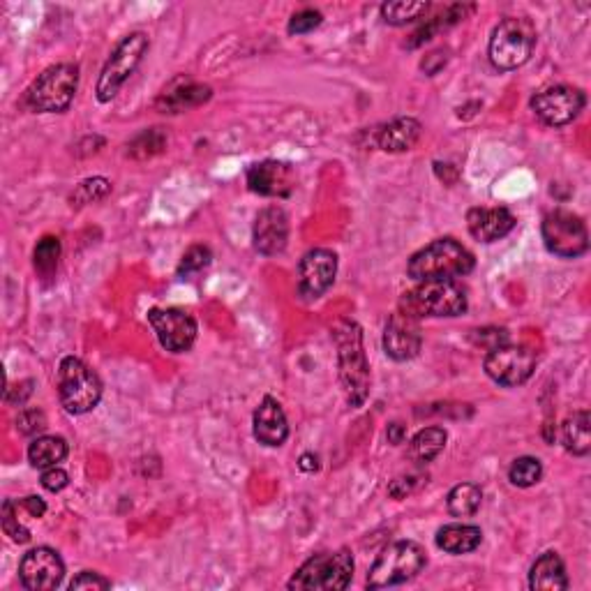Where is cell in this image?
Masks as SVG:
<instances>
[{
  "label": "cell",
  "mask_w": 591,
  "mask_h": 591,
  "mask_svg": "<svg viewBox=\"0 0 591 591\" xmlns=\"http://www.w3.org/2000/svg\"><path fill=\"white\" fill-rule=\"evenodd\" d=\"M17 428L24 435H35V432H42L47 428V418H44L40 409H26L17 418Z\"/></svg>",
  "instance_id": "cell-37"
},
{
  "label": "cell",
  "mask_w": 591,
  "mask_h": 591,
  "mask_svg": "<svg viewBox=\"0 0 591 591\" xmlns=\"http://www.w3.org/2000/svg\"><path fill=\"white\" fill-rule=\"evenodd\" d=\"M67 458V444L63 437H37L28 446V462L35 469L58 467V462Z\"/></svg>",
  "instance_id": "cell-27"
},
{
  "label": "cell",
  "mask_w": 591,
  "mask_h": 591,
  "mask_svg": "<svg viewBox=\"0 0 591 591\" xmlns=\"http://www.w3.org/2000/svg\"><path fill=\"white\" fill-rule=\"evenodd\" d=\"M515 215L508 208H471L467 229L478 243H495L515 229Z\"/></svg>",
  "instance_id": "cell-19"
},
{
  "label": "cell",
  "mask_w": 591,
  "mask_h": 591,
  "mask_svg": "<svg viewBox=\"0 0 591 591\" xmlns=\"http://www.w3.org/2000/svg\"><path fill=\"white\" fill-rule=\"evenodd\" d=\"M248 185L261 197H287L294 190V171L289 164L266 160L248 169Z\"/></svg>",
  "instance_id": "cell-18"
},
{
  "label": "cell",
  "mask_w": 591,
  "mask_h": 591,
  "mask_svg": "<svg viewBox=\"0 0 591 591\" xmlns=\"http://www.w3.org/2000/svg\"><path fill=\"white\" fill-rule=\"evenodd\" d=\"M386 437H388V444H393V446L405 444V439H407V428H405V425H402V423H391V425H388Z\"/></svg>",
  "instance_id": "cell-43"
},
{
  "label": "cell",
  "mask_w": 591,
  "mask_h": 591,
  "mask_svg": "<svg viewBox=\"0 0 591 591\" xmlns=\"http://www.w3.org/2000/svg\"><path fill=\"white\" fill-rule=\"evenodd\" d=\"M538 356L534 349L522 347V344H501V347H495L488 351L485 356L483 368L488 372V377L492 381H497L499 386L513 388V386H522L525 381H529L531 374L536 370Z\"/></svg>",
  "instance_id": "cell-11"
},
{
  "label": "cell",
  "mask_w": 591,
  "mask_h": 591,
  "mask_svg": "<svg viewBox=\"0 0 591 591\" xmlns=\"http://www.w3.org/2000/svg\"><path fill=\"white\" fill-rule=\"evenodd\" d=\"M19 504H21V508H24V511L31 513L33 518H42V515L47 513V504H44L40 497H26V499H21Z\"/></svg>",
  "instance_id": "cell-42"
},
{
  "label": "cell",
  "mask_w": 591,
  "mask_h": 591,
  "mask_svg": "<svg viewBox=\"0 0 591 591\" xmlns=\"http://www.w3.org/2000/svg\"><path fill=\"white\" fill-rule=\"evenodd\" d=\"M321 21H324V17H321V12H317V10H301V12H296L294 17H291L287 31L291 35L312 33L314 28L321 26Z\"/></svg>",
  "instance_id": "cell-36"
},
{
  "label": "cell",
  "mask_w": 591,
  "mask_h": 591,
  "mask_svg": "<svg viewBox=\"0 0 591 591\" xmlns=\"http://www.w3.org/2000/svg\"><path fill=\"white\" fill-rule=\"evenodd\" d=\"M19 578L21 585L31 591L56 589L65 578V564L56 550L35 548L21 559Z\"/></svg>",
  "instance_id": "cell-15"
},
{
  "label": "cell",
  "mask_w": 591,
  "mask_h": 591,
  "mask_svg": "<svg viewBox=\"0 0 591 591\" xmlns=\"http://www.w3.org/2000/svg\"><path fill=\"white\" fill-rule=\"evenodd\" d=\"M448 435L444 428H425L418 432V435L411 439L409 444V458L416 462V465H428L439 453L446 448Z\"/></svg>",
  "instance_id": "cell-26"
},
{
  "label": "cell",
  "mask_w": 591,
  "mask_h": 591,
  "mask_svg": "<svg viewBox=\"0 0 591 591\" xmlns=\"http://www.w3.org/2000/svg\"><path fill=\"white\" fill-rule=\"evenodd\" d=\"M476 259L455 238H437L418 250L407 264V275L414 282L460 280L474 271Z\"/></svg>",
  "instance_id": "cell-2"
},
{
  "label": "cell",
  "mask_w": 591,
  "mask_h": 591,
  "mask_svg": "<svg viewBox=\"0 0 591 591\" xmlns=\"http://www.w3.org/2000/svg\"><path fill=\"white\" fill-rule=\"evenodd\" d=\"M164 146H167V137H164L157 127H153V130L141 132L139 137H134L130 141V146H127V155L137 157V160H146V157L162 153Z\"/></svg>",
  "instance_id": "cell-32"
},
{
  "label": "cell",
  "mask_w": 591,
  "mask_h": 591,
  "mask_svg": "<svg viewBox=\"0 0 591 591\" xmlns=\"http://www.w3.org/2000/svg\"><path fill=\"white\" fill-rule=\"evenodd\" d=\"M58 398L72 416H84L102 400V381L81 358L67 356L58 368Z\"/></svg>",
  "instance_id": "cell-6"
},
{
  "label": "cell",
  "mask_w": 591,
  "mask_h": 591,
  "mask_svg": "<svg viewBox=\"0 0 591 591\" xmlns=\"http://www.w3.org/2000/svg\"><path fill=\"white\" fill-rule=\"evenodd\" d=\"M211 259H213V254H211V250L206 248V245H192V248L183 254L181 266H178V275L183 278V275L204 271V268L211 264Z\"/></svg>",
  "instance_id": "cell-35"
},
{
  "label": "cell",
  "mask_w": 591,
  "mask_h": 591,
  "mask_svg": "<svg viewBox=\"0 0 591 591\" xmlns=\"http://www.w3.org/2000/svg\"><path fill=\"white\" fill-rule=\"evenodd\" d=\"M541 234L545 248L555 257L578 259L589 250L587 224L571 211H552L545 215Z\"/></svg>",
  "instance_id": "cell-10"
},
{
  "label": "cell",
  "mask_w": 591,
  "mask_h": 591,
  "mask_svg": "<svg viewBox=\"0 0 591 591\" xmlns=\"http://www.w3.org/2000/svg\"><path fill=\"white\" fill-rule=\"evenodd\" d=\"M561 441H564L566 451L585 458L591 451V418L587 409L573 411L561 425Z\"/></svg>",
  "instance_id": "cell-25"
},
{
  "label": "cell",
  "mask_w": 591,
  "mask_h": 591,
  "mask_svg": "<svg viewBox=\"0 0 591 591\" xmlns=\"http://www.w3.org/2000/svg\"><path fill=\"white\" fill-rule=\"evenodd\" d=\"M70 589H111V580L102 578V575L95 571H84L70 582Z\"/></svg>",
  "instance_id": "cell-40"
},
{
  "label": "cell",
  "mask_w": 591,
  "mask_h": 591,
  "mask_svg": "<svg viewBox=\"0 0 591 591\" xmlns=\"http://www.w3.org/2000/svg\"><path fill=\"white\" fill-rule=\"evenodd\" d=\"M254 248L264 257H275L284 252L289 241V218L280 206H268L257 215L252 229Z\"/></svg>",
  "instance_id": "cell-17"
},
{
  "label": "cell",
  "mask_w": 591,
  "mask_h": 591,
  "mask_svg": "<svg viewBox=\"0 0 591 591\" xmlns=\"http://www.w3.org/2000/svg\"><path fill=\"white\" fill-rule=\"evenodd\" d=\"M587 97L580 88L557 84L543 88L541 93L531 97V109L541 118L545 125L561 127L573 123L580 116V111L585 109Z\"/></svg>",
  "instance_id": "cell-12"
},
{
  "label": "cell",
  "mask_w": 591,
  "mask_h": 591,
  "mask_svg": "<svg viewBox=\"0 0 591 591\" xmlns=\"http://www.w3.org/2000/svg\"><path fill=\"white\" fill-rule=\"evenodd\" d=\"M543 478V465L538 458L531 455H522V458L513 460L511 469H508V481L515 488H534V485Z\"/></svg>",
  "instance_id": "cell-31"
},
{
  "label": "cell",
  "mask_w": 591,
  "mask_h": 591,
  "mask_svg": "<svg viewBox=\"0 0 591 591\" xmlns=\"http://www.w3.org/2000/svg\"><path fill=\"white\" fill-rule=\"evenodd\" d=\"M111 192V185L107 178H88V181L77 187V192L72 194V206H84L93 204V201H100Z\"/></svg>",
  "instance_id": "cell-34"
},
{
  "label": "cell",
  "mask_w": 591,
  "mask_h": 591,
  "mask_svg": "<svg viewBox=\"0 0 591 591\" xmlns=\"http://www.w3.org/2000/svg\"><path fill=\"white\" fill-rule=\"evenodd\" d=\"M428 564V552L416 541H395L381 550L368 573L370 589L398 587L414 580Z\"/></svg>",
  "instance_id": "cell-4"
},
{
  "label": "cell",
  "mask_w": 591,
  "mask_h": 591,
  "mask_svg": "<svg viewBox=\"0 0 591 591\" xmlns=\"http://www.w3.org/2000/svg\"><path fill=\"white\" fill-rule=\"evenodd\" d=\"M79 88V67L58 63L44 70L26 93V104L37 114H61L70 107Z\"/></svg>",
  "instance_id": "cell-7"
},
{
  "label": "cell",
  "mask_w": 591,
  "mask_h": 591,
  "mask_svg": "<svg viewBox=\"0 0 591 591\" xmlns=\"http://www.w3.org/2000/svg\"><path fill=\"white\" fill-rule=\"evenodd\" d=\"M298 467H301L303 471H317L319 458L314 453H305V455H301V460H298Z\"/></svg>",
  "instance_id": "cell-44"
},
{
  "label": "cell",
  "mask_w": 591,
  "mask_h": 591,
  "mask_svg": "<svg viewBox=\"0 0 591 591\" xmlns=\"http://www.w3.org/2000/svg\"><path fill=\"white\" fill-rule=\"evenodd\" d=\"M151 47V40H148L146 33H130L118 42L114 54L109 56L107 65L102 67L100 81H97V100L107 104L114 100L118 91L125 86V81L137 72V67L144 61L146 51Z\"/></svg>",
  "instance_id": "cell-9"
},
{
  "label": "cell",
  "mask_w": 591,
  "mask_h": 591,
  "mask_svg": "<svg viewBox=\"0 0 591 591\" xmlns=\"http://www.w3.org/2000/svg\"><path fill=\"white\" fill-rule=\"evenodd\" d=\"M423 134V125L416 118H395L384 125L377 134V144L386 153H405L418 144Z\"/></svg>",
  "instance_id": "cell-22"
},
{
  "label": "cell",
  "mask_w": 591,
  "mask_h": 591,
  "mask_svg": "<svg viewBox=\"0 0 591 591\" xmlns=\"http://www.w3.org/2000/svg\"><path fill=\"white\" fill-rule=\"evenodd\" d=\"M157 340L171 354H185L197 340V321L181 308H153L148 312Z\"/></svg>",
  "instance_id": "cell-13"
},
{
  "label": "cell",
  "mask_w": 591,
  "mask_h": 591,
  "mask_svg": "<svg viewBox=\"0 0 591 591\" xmlns=\"http://www.w3.org/2000/svg\"><path fill=\"white\" fill-rule=\"evenodd\" d=\"M430 10L428 3H411V0H398V3L381 5V17L391 26H407L411 21L421 19V14Z\"/></svg>",
  "instance_id": "cell-29"
},
{
  "label": "cell",
  "mask_w": 591,
  "mask_h": 591,
  "mask_svg": "<svg viewBox=\"0 0 591 591\" xmlns=\"http://www.w3.org/2000/svg\"><path fill=\"white\" fill-rule=\"evenodd\" d=\"M437 548L448 555H469L483 541V531L474 525H446L435 536Z\"/></svg>",
  "instance_id": "cell-24"
},
{
  "label": "cell",
  "mask_w": 591,
  "mask_h": 591,
  "mask_svg": "<svg viewBox=\"0 0 591 591\" xmlns=\"http://www.w3.org/2000/svg\"><path fill=\"white\" fill-rule=\"evenodd\" d=\"M354 578V557L349 550L319 552L310 557L289 580V589L296 591H342Z\"/></svg>",
  "instance_id": "cell-5"
},
{
  "label": "cell",
  "mask_w": 591,
  "mask_h": 591,
  "mask_svg": "<svg viewBox=\"0 0 591 591\" xmlns=\"http://www.w3.org/2000/svg\"><path fill=\"white\" fill-rule=\"evenodd\" d=\"M421 483H423V476H418V474L400 476V478H395V481L391 483V488H388V495H391L393 499H405V497L411 495V492H414Z\"/></svg>",
  "instance_id": "cell-38"
},
{
  "label": "cell",
  "mask_w": 591,
  "mask_h": 591,
  "mask_svg": "<svg viewBox=\"0 0 591 591\" xmlns=\"http://www.w3.org/2000/svg\"><path fill=\"white\" fill-rule=\"evenodd\" d=\"M483 504V490L476 483H460L448 492L446 506L453 518H471Z\"/></svg>",
  "instance_id": "cell-28"
},
{
  "label": "cell",
  "mask_w": 591,
  "mask_h": 591,
  "mask_svg": "<svg viewBox=\"0 0 591 591\" xmlns=\"http://www.w3.org/2000/svg\"><path fill=\"white\" fill-rule=\"evenodd\" d=\"M423 347V333L418 319L409 317L405 312H395L388 319L386 331H384V351L386 356H391L393 361L405 363L418 356V351Z\"/></svg>",
  "instance_id": "cell-16"
},
{
  "label": "cell",
  "mask_w": 591,
  "mask_h": 591,
  "mask_svg": "<svg viewBox=\"0 0 591 591\" xmlns=\"http://www.w3.org/2000/svg\"><path fill=\"white\" fill-rule=\"evenodd\" d=\"M58 259H61V241L56 236H44L40 243L35 245L33 252V264L35 271L42 278H51L58 268Z\"/></svg>",
  "instance_id": "cell-30"
},
{
  "label": "cell",
  "mask_w": 591,
  "mask_h": 591,
  "mask_svg": "<svg viewBox=\"0 0 591 591\" xmlns=\"http://www.w3.org/2000/svg\"><path fill=\"white\" fill-rule=\"evenodd\" d=\"M19 501L7 499L3 504V529L14 543H28L31 541V531L19 522Z\"/></svg>",
  "instance_id": "cell-33"
},
{
  "label": "cell",
  "mask_w": 591,
  "mask_h": 591,
  "mask_svg": "<svg viewBox=\"0 0 591 591\" xmlns=\"http://www.w3.org/2000/svg\"><path fill=\"white\" fill-rule=\"evenodd\" d=\"M289 437V423L287 414H284L282 405L271 395H266L264 400L259 402L257 411H254V439L259 444L278 448Z\"/></svg>",
  "instance_id": "cell-20"
},
{
  "label": "cell",
  "mask_w": 591,
  "mask_h": 591,
  "mask_svg": "<svg viewBox=\"0 0 591 591\" xmlns=\"http://www.w3.org/2000/svg\"><path fill=\"white\" fill-rule=\"evenodd\" d=\"M333 340L338 347L340 381L349 407H363L370 395V365L363 349L361 326L351 319H340L333 326Z\"/></svg>",
  "instance_id": "cell-1"
},
{
  "label": "cell",
  "mask_w": 591,
  "mask_h": 591,
  "mask_svg": "<svg viewBox=\"0 0 591 591\" xmlns=\"http://www.w3.org/2000/svg\"><path fill=\"white\" fill-rule=\"evenodd\" d=\"M469 308L467 289L460 280H425L400 298V312L414 319L460 317Z\"/></svg>",
  "instance_id": "cell-3"
},
{
  "label": "cell",
  "mask_w": 591,
  "mask_h": 591,
  "mask_svg": "<svg viewBox=\"0 0 591 591\" xmlns=\"http://www.w3.org/2000/svg\"><path fill=\"white\" fill-rule=\"evenodd\" d=\"M67 485H70V476H67L65 469H61V467L44 469V474H42V488L44 490L61 492L67 488Z\"/></svg>",
  "instance_id": "cell-39"
},
{
  "label": "cell",
  "mask_w": 591,
  "mask_h": 591,
  "mask_svg": "<svg viewBox=\"0 0 591 591\" xmlns=\"http://www.w3.org/2000/svg\"><path fill=\"white\" fill-rule=\"evenodd\" d=\"M536 47V26L527 17H508L499 21L490 37V61L497 70H518Z\"/></svg>",
  "instance_id": "cell-8"
},
{
  "label": "cell",
  "mask_w": 591,
  "mask_h": 591,
  "mask_svg": "<svg viewBox=\"0 0 591 591\" xmlns=\"http://www.w3.org/2000/svg\"><path fill=\"white\" fill-rule=\"evenodd\" d=\"M444 65H446V54H444V51H435V54H430V56L425 58V61L421 63L423 72H425V74H430V77H435V74H437Z\"/></svg>",
  "instance_id": "cell-41"
},
{
  "label": "cell",
  "mask_w": 591,
  "mask_h": 591,
  "mask_svg": "<svg viewBox=\"0 0 591 591\" xmlns=\"http://www.w3.org/2000/svg\"><path fill=\"white\" fill-rule=\"evenodd\" d=\"M211 95L213 91L208 86L194 84L190 79L178 77L164 88L160 97H157L155 107L160 109L162 114H183V111L201 107V104L211 100Z\"/></svg>",
  "instance_id": "cell-21"
},
{
  "label": "cell",
  "mask_w": 591,
  "mask_h": 591,
  "mask_svg": "<svg viewBox=\"0 0 591 591\" xmlns=\"http://www.w3.org/2000/svg\"><path fill=\"white\" fill-rule=\"evenodd\" d=\"M335 275H338V254L324 248L310 250L298 264V294L305 301H317L333 287Z\"/></svg>",
  "instance_id": "cell-14"
},
{
  "label": "cell",
  "mask_w": 591,
  "mask_h": 591,
  "mask_svg": "<svg viewBox=\"0 0 591 591\" xmlns=\"http://www.w3.org/2000/svg\"><path fill=\"white\" fill-rule=\"evenodd\" d=\"M529 589L534 591H564L568 589L566 566L557 552H543L529 571Z\"/></svg>",
  "instance_id": "cell-23"
}]
</instances>
